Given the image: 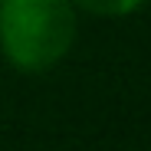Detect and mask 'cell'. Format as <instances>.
I'll use <instances>...</instances> for the list:
<instances>
[{
	"label": "cell",
	"instance_id": "6da1fadb",
	"mask_svg": "<svg viewBox=\"0 0 151 151\" xmlns=\"http://www.w3.org/2000/svg\"><path fill=\"white\" fill-rule=\"evenodd\" d=\"M76 40L72 0H0V49L20 72L53 69Z\"/></svg>",
	"mask_w": 151,
	"mask_h": 151
},
{
	"label": "cell",
	"instance_id": "7a4b0ae2",
	"mask_svg": "<svg viewBox=\"0 0 151 151\" xmlns=\"http://www.w3.org/2000/svg\"><path fill=\"white\" fill-rule=\"evenodd\" d=\"M72 4H79L89 13H99V17H128V13L141 10L148 0H72Z\"/></svg>",
	"mask_w": 151,
	"mask_h": 151
}]
</instances>
